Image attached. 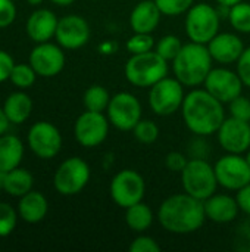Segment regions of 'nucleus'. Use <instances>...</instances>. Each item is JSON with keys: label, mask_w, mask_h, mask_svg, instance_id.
<instances>
[{"label": "nucleus", "mask_w": 250, "mask_h": 252, "mask_svg": "<svg viewBox=\"0 0 250 252\" xmlns=\"http://www.w3.org/2000/svg\"><path fill=\"white\" fill-rule=\"evenodd\" d=\"M181 115L186 127L193 134L205 137L217 133L225 120L224 103L206 89H193L186 94Z\"/></svg>", "instance_id": "obj_1"}, {"label": "nucleus", "mask_w": 250, "mask_h": 252, "mask_svg": "<svg viewBox=\"0 0 250 252\" xmlns=\"http://www.w3.org/2000/svg\"><path fill=\"white\" fill-rule=\"evenodd\" d=\"M205 220L203 201L186 192L168 196L158 210L159 224L174 235L193 233L203 226Z\"/></svg>", "instance_id": "obj_2"}, {"label": "nucleus", "mask_w": 250, "mask_h": 252, "mask_svg": "<svg viewBox=\"0 0 250 252\" xmlns=\"http://www.w3.org/2000/svg\"><path fill=\"white\" fill-rule=\"evenodd\" d=\"M212 56L206 44L190 41L183 44L172 63L174 77L184 87H199L212 69Z\"/></svg>", "instance_id": "obj_3"}, {"label": "nucleus", "mask_w": 250, "mask_h": 252, "mask_svg": "<svg viewBox=\"0 0 250 252\" xmlns=\"http://www.w3.org/2000/svg\"><path fill=\"white\" fill-rule=\"evenodd\" d=\"M125 78L136 87H152L168 75V61L155 50L131 55L124 68Z\"/></svg>", "instance_id": "obj_4"}, {"label": "nucleus", "mask_w": 250, "mask_h": 252, "mask_svg": "<svg viewBox=\"0 0 250 252\" xmlns=\"http://www.w3.org/2000/svg\"><path fill=\"white\" fill-rule=\"evenodd\" d=\"M180 174L184 192L200 201L212 196L220 186L214 167L202 158H190Z\"/></svg>", "instance_id": "obj_5"}, {"label": "nucleus", "mask_w": 250, "mask_h": 252, "mask_svg": "<svg viewBox=\"0 0 250 252\" xmlns=\"http://www.w3.org/2000/svg\"><path fill=\"white\" fill-rule=\"evenodd\" d=\"M220 13L209 3H196L186 13V34L190 41L208 44L220 32Z\"/></svg>", "instance_id": "obj_6"}, {"label": "nucleus", "mask_w": 250, "mask_h": 252, "mask_svg": "<svg viewBox=\"0 0 250 252\" xmlns=\"http://www.w3.org/2000/svg\"><path fill=\"white\" fill-rule=\"evenodd\" d=\"M184 86L174 77H164L149 90V106L159 117H168L181 109L184 102Z\"/></svg>", "instance_id": "obj_7"}, {"label": "nucleus", "mask_w": 250, "mask_h": 252, "mask_svg": "<svg viewBox=\"0 0 250 252\" xmlns=\"http://www.w3.org/2000/svg\"><path fill=\"white\" fill-rule=\"evenodd\" d=\"M109 192L112 201L125 210L143 201L146 193V182L139 171L125 168L113 176L111 180Z\"/></svg>", "instance_id": "obj_8"}, {"label": "nucleus", "mask_w": 250, "mask_h": 252, "mask_svg": "<svg viewBox=\"0 0 250 252\" xmlns=\"http://www.w3.org/2000/svg\"><path fill=\"white\" fill-rule=\"evenodd\" d=\"M88 180H90L88 164L78 157H72L65 159L57 167L53 177V185L60 195L74 196L87 186Z\"/></svg>", "instance_id": "obj_9"}, {"label": "nucleus", "mask_w": 250, "mask_h": 252, "mask_svg": "<svg viewBox=\"0 0 250 252\" xmlns=\"http://www.w3.org/2000/svg\"><path fill=\"white\" fill-rule=\"evenodd\" d=\"M106 112L109 123L115 128L121 131H133L136 124L141 120V103L134 94L119 92L111 97Z\"/></svg>", "instance_id": "obj_10"}, {"label": "nucleus", "mask_w": 250, "mask_h": 252, "mask_svg": "<svg viewBox=\"0 0 250 252\" xmlns=\"http://www.w3.org/2000/svg\"><path fill=\"white\" fill-rule=\"evenodd\" d=\"M218 185L227 190L237 192L250 183V165L242 154H227L214 165Z\"/></svg>", "instance_id": "obj_11"}, {"label": "nucleus", "mask_w": 250, "mask_h": 252, "mask_svg": "<svg viewBox=\"0 0 250 252\" xmlns=\"http://www.w3.org/2000/svg\"><path fill=\"white\" fill-rule=\"evenodd\" d=\"M109 124L111 123L103 112L85 109L74 124L75 139L84 148H96L106 140L109 134Z\"/></svg>", "instance_id": "obj_12"}, {"label": "nucleus", "mask_w": 250, "mask_h": 252, "mask_svg": "<svg viewBox=\"0 0 250 252\" xmlns=\"http://www.w3.org/2000/svg\"><path fill=\"white\" fill-rule=\"evenodd\" d=\"M28 146L41 159L55 158L62 148V134L49 121H38L28 131Z\"/></svg>", "instance_id": "obj_13"}, {"label": "nucleus", "mask_w": 250, "mask_h": 252, "mask_svg": "<svg viewBox=\"0 0 250 252\" xmlns=\"http://www.w3.org/2000/svg\"><path fill=\"white\" fill-rule=\"evenodd\" d=\"M203 86L212 96H215L222 103H230L233 99L242 94L245 84L237 72L220 66L211 69Z\"/></svg>", "instance_id": "obj_14"}, {"label": "nucleus", "mask_w": 250, "mask_h": 252, "mask_svg": "<svg viewBox=\"0 0 250 252\" xmlns=\"http://www.w3.org/2000/svg\"><path fill=\"white\" fill-rule=\"evenodd\" d=\"M65 53L59 44L53 43H37L29 53V65L34 68L37 75L50 78L62 72L65 66Z\"/></svg>", "instance_id": "obj_15"}, {"label": "nucleus", "mask_w": 250, "mask_h": 252, "mask_svg": "<svg viewBox=\"0 0 250 252\" xmlns=\"http://www.w3.org/2000/svg\"><path fill=\"white\" fill-rule=\"evenodd\" d=\"M218 143L227 154H246L250 148L249 121L225 118L217 131Z\"/></svg>", "instance_id": "obj_16"}, {"label": "nucleus", "mask_w": 250, "mask_h": 252, "mask_svg": "<svg viewBox=\"0 0 250 252\" xmlns=\"http://www.w3.org/2000/svg\"><path fill=\"white\" fill-rule=\"evenodd\" d=\"M55 38L63 49H80L90 40V25L80 15H66L59 19Z\"/></svg>", "instance_id": "obj_17"}, {"label": "nucleus", "mask_w": 250, "mask_h": 252, "mask_svg": "<svg viewBox=\"0 0 250 252\" xmlns=\"http://www.w3.org/2000/svg\"><path fill=\"white\" fill-rule=\"evenodd\" d=\"M206 46L212 59L222 65L236 63L245 50L242 38L233 32H218Z\"/></svg>", "instance_id": "obj_18"}, {"label": "nucleus", "mask_w": 250, "mask_h": 252, "mask_svg": "<svg viewBox=\"0 0 250 252\" xmlns=\"http://www.w3.org/2000/svg\"><path fill=\"white\" fill-rule=\"evenodd\" d=\"M203 207H205L206 219L218 224H227L234 221L240 211L236 198L217 192L203 201Z\"/></svg>", "instance_id": "obj_19"}, {"label": "nucleus", "mask_w": 250, "mask_h": 252, "mask_svg": "<svg viewBox=\"0 0 250 252\" xmlns=\"http://www.w3.org/2000/svg\"><path fill=\"white\" fill-rule=\"evenodd\" d=\"M57 16L49 9H37L27 19V34L35 43H46L55 37L57 28Z\"/></svg>", "instance_id": "obj_20"}, {"label": "nucleus", "mask_w": 250, "mask_h": 252, "mask_svg": "<svg viewBox=\"0 0 250 252\" xmlns=\"http://www.w3.org/2000/svg\"><path fill=\"white\" fill-rule=\"evenodd\" d=\"M162 12L155 3V0H141L139 1L131 13H130V25L134 32H144L152 34L159 22H161Z\"/></svg>", "instance_id": "obj_21"}, {"label": "nucleus", "mask_w": 250, "mask_h": 252, "mask_svg": "<svg viewBox=\"0 0 250 252\" xmlns=\"http://www.w3.org/2000/svg\"><path fill=\"white\" fill-rule=\"evenodd\" d=\"M49 211V202L46 196L37 190H29L24 196L19 198L18 214L21 220L29 224L40 223Z\"/></svg>", "instance_id": "obj_22"}, {"label": "nucleus", "mask_w": 250, "mask_h": 252, "mask_svg": "<svg viewBox=\"0 0 250 252\" xmlns=\"http://www.w3.org/2000/svg\"><path fill=\"white\" fill-rule=\"evenodd\" d=\"M24 157V145L13 134L0 136V173H7L19 167Z\"/></svg>", "instance_id": "obj_23"}, {"label": "nucleus", "mask_w": 250, "mask_h": 252, "mask_svg": "<svg viewBox=\"0 0 250 252\" xmlns=\"http://www.w3.org/2000/svg\"><path fill=\"white\" fill-rule=\"evenodd\" d=\"M3 111L12 124H22L29 118L32 112V100L27 93L15 92L6 97Z\"/></svg>", "instance_id": "obj_24"}, {"label": "nucleus", "mask_w": 250, "mask_h": 252, "mask_svg": "<svg viewBox=\"0 0 250 252\" xmlns=\"http://www.w3.org/2000/svg\"><path fill=\"white\" fill-rule=\"evenodd\" d=\"M34 177L32 174L21 167H16L7 173H3V190L15 198H21L32 190Z\"/></svg>", "instance_id": "obj_25"}, {"label": "nucleus", "mask_w": 250, "mask_h": 252, "mask_svg": "<svg viewBox=\"0 0 250 252\" xmlns=\"http://www.w3.org/2000/svg\"><path fill=\"white\" fill-rule=\"evenodd\" d=\"M153 219L155 216L152 208L143 201L125 208V223L136 233H143L150 229V226L153 224Z\"/></svg>", "instance_id": "obj_26"}, {"label": "nucleus", "mask_w": 250, "mask_h": 252, "mask_svg": "<svg viewBox=\"0 0 250 252\" xmlns=\"http://www.w3.org/2000/svg\"><path fill=\"white\" fill-rule=\"evenodd\" d=\"M111 94L109 92L100 86V84H94L90 86L83 96V103L84 108L87 111H94V112H105L108 109V105L111 102Z\"/></svg>", "instance_id": "obj_27"}, {"label": "nucleus", "mask_w": 250, "mask_h": 252, "mask_svg": "<svg viewBox=\"0 0 250 252\" xmlns=\"http://www.w3.org/2000/svg\"><path fill=\"white\" fill-rule=\"evenodd\" d=\"M228 19L237 32L250 34V3L240 1L228 7Z\"/></svg>", "instance_id": "obj_28"}, {"label": "nucleus", "mask_w": 250, "mask_h": 252, "mask_svg": "<svg viewBox=\"0 0 250 252\" xmlns=\"http://www.w3.org/2000/svg\"><path fill=\"white\" fill-rule=\"evenodd\" d=\"M37 78V72L29 63H15L10 72V81L19 89H29Z\"/></svg>", "instance_id": "obj_29"}, {"label": "nucleus", "mask_w": 250, "mask_h": 252, "mask_svg": "<svg viewBox=\"0 0 250 252\" xmlns=\"http://www.w3.org/2000/svg\"><path fill=\"white\" fill-rule=\"evenodd\" d=\"M183 47V43L181 40L174 35V34H168V35H164L155 46V52L162 56L165 61L168 62H172L175 59V56L178 55V52L181 50Z\"/></svg>", "instance_id": "obj_30"}, {"label": "nucleus", "mask_w": 250, "mask_h": 252, "mask_svg": "<svg viewBox=\"0 0 250 252\" xmlns=\"http://www.w3.org/2000/svg\"><path fill=\"white\" fill-rule=\"evenodd\" d=\"M134 137L137 142L143 143V145H150L153 142L158 140L159 137V127L156 126L155 121L152 120H140L136 127L133 128Z\"/></svg>", "instance_id": "obj_31"}, {"label": "nucleus", "mask_w": 250, "mask_h": 252, "mask_svg": "<svg viewBox=\"0 0 250 252\" xmlns=\"http://www.w3.org/2000/svg\"><path fill=\"white\" fill-rule=\"evenodd\" d=\"M18 217V211L10 204L0 202V238L9 236L16 229Z\"/></svg>", "instance_id": "obj_32"}, {"label": "nucleus", "mask_w": 250, "mask_h": 252, "mask_svg": "<svg viewBox=\"0 0 250 252\" xmlns=\"http://www.w3.org/2000/svg\"><path fill=\"white\" fill-rule=\"evenodd\" d=\"M155 47V40L152 34H144V32H134L127 40V50L131 55H139V53H146L153 50Z\"/></svg>", "instance_id": "obj_33"}, {"label": "nucleus", "mask_w": 250, "mask_h": 252, "mask_svg": "<svg viewBox=\"0 0 250 252\" xmlns=\"http://www.w3.org/2000/svg\"><path fill=\"white\" fill-rule=\"evenodd\" d=\"M162 15L178 16L187 13V10L194 4V0H155Z\"/></svg>", "instance_id": "obj_34"}, {"label": "nucleus", "mask_w": 250, "mask_h": 252, "mask_svg": "<svg viewBox=\"0 0 250 252\" xmlns=\"http://www.w3.org/2000/svg\"><path fill=\"white\" fill-rule=\"evenodd\" d=\"M230 117H234L237 120L250 121V99L245 97L243 94L233 99L230 103Z\"/></svg>", "instance_id": "obj_35"}, {"label": "nucleus", "mask_w": 250, "mask_h": 252, "mask_svg": "<svg viewBox=\"0 0 250 252\" xmlns=\"http://www.w3.org/2000/svg\"><path fill=\"white\" fill-rule=\"evenodd\" d=\"M131 252H161V245L150 236L140 235L137 236L131 245H130Z\"/></svg>", "instance_id": "obj_36"}, {"label": "nucleus", "mask_w": 250, "mask_h": 252, "mask_svg": "<svg viewBox=\"0 0 250 252\" xmlns=\"http://www.w3.org/2000/svg\"><path fill=\"white\" fill-rule=\"evenodd\" d=\"M189 155H184V154H181V152H169L167 157H165V165H167V168L169 170V171H172V173H181L184 168H186V165H187V162H189Z\"/></svg>", "instance_id": "obj_37"}, {"label": "nucleus", "mask_w": 250, "mask_h": 252, "mask_svg": "<svg viewBox=\"0 0 250 252\" xmlns=\"http://www.w3.org/2000/svg\"><path fill=\"white\" fill-rule=\"evenodd\" d=\"M16 18V6L13 0H0V28L9 27Z\"/></svg>", "instance_id": "obj_38"}, {"label": "nucleus", "mask_w": 250, "mask_h": 252, "mask_svg": "<svg viewBox=\"0 0 250 252\" xmlns=\"http://www.w3.org/2000/svg\"><path fill=\"white\" fill-rule=\"evenodd\" d=\"M236 63H237V74L242 78L243 84L246 87H250V47H245L242 56Z\"/></svg>", "instance_id": "obj_39"}, {"label": "nucleus", "mask_w": 250, "mask_h": 252, "mask_svg": "<svg viewBox=\"0 0 250 252\" xmlns=\"http://www.w3.org/2000/svg\"><path fill=\"white\" fill-rule=\"evenodd\" d=\"M205 136H197L189 143V158H202L206 159L209 154V148L206 140L203 139Z\"/></svg>", "instance_id": "obj_40"}, {"label": "nucleus", "mask_w": 250, "mask_h": 252, "mask_svg": "<svg viewBox=\"0 0 250 252\" xmlns=\"http://www.w3.org/2000/svg\"><path fill=\"white\" fill-rule=\"evenodd\" d=\"M13 65H15L13 58L7 52L0 49V83H4L6 80L10 78Z\"/></svg>", "instance_id": "obj_41"}, {"label": "nucleus", "mask_w": 250, "mask_h": 252, "mask_svg": "<svg viewBox=\"0 0 250 252\" xmlns=\"http://www.w3.org/2000/svg\"><path fill=\"white\" fill-rule=\"evenodd\" d=\"M236 199H237V204L240 207V211H243L245 214H248L250 217V183L237 190Z\"/></svg>", "instance_id": "obj_42"}, {"label": "nucleus", "mask_w": 250, "mask_h": 252, "mask_svg": "<svg viewBox=\"0 0 250 252\" xmlns=\"http://www.w3.org/2000/svg\"><path fill=\"white\" fill-rule=\"evenodd\" d=\"M9 124H10V121L7 120V117H6V114H4V111H3V106H1V108H0V136H3V134L7 131Z\"/></svg>", "instance_id": "obj_43"}, {"label": "nucleus", "mask_w": 250, "mask_h": 252, "mask_svg": "<svg viewBox=\"0 0 250 252\" xmlns=\"http://www.w3.org/2000/svg\"><path fill=\"white\" fill-rule=\"evenodd\" d=\"M240 1H243V0H217V3L220 4V6H222V7H231V6H234V4H237V3H240Z\"/></svg>", "instance_id": "obj_44"}, {"label": "nucleus", "mask_w": 250, "mask_h": 252, "mask_svg": "<svg viewBox=\"0 0 250 252\" xmlns=\"http://www.w3.org/2000/svg\"><path fill=\"white\" fill-rule=\"evenodd\" d=\"M52 3H55V4H57V6H69V4H72L75 0H50Z\"/></svg>", "instance_id": "obj_45"}, {"label": "nucleus", "mask_w": 250, "mask_h": 252, "mask_svg": "<svg viewBox=\"0 0 250 252\" xmlns=\"http://www.w3.org/2000/svg\"><path fill=\"white\" fill-rule=\"evenodd\" d=\"M27 1H28L29 4H32V6H38V4H41L44 0H27Z\"/></svg>", "instance_id": "obj_46"}, {"label": "nucleus", "mask_w": 250, "mask_h": 252, "mask_svg": "<svg viewBox=\"0 0 250 252\" xmlns=\"http://www.w3.org/2000/svg\"><path fill=\"white\" fill-rule=\"evenodd\" d=\"M245 158H246V161L249 162V165H250V148L246 151V155H245Z\"/></svg>", "instance_id": "obj_47"}, {"label": "nucleus", "mask_w": 250, "mask_h": 252, "mask_svg": "<svg viewBox=\"0 0 250 252\" xmlns=\"http://www.w3.org/2000/svg\"><path fill=\"white\" fill-rule=\"evenodd\" d=\"M0 190H3V173H0Z\"/></svg>", "instance_id": "obj_48"}, {"label": "nucleus", "mask_w": 250, "mask_h": 252, "mask_svg": "<svg viewBox=\"0 0 250 252\" xmlns=\"http://www.w3.org/2000/svg\"><path fill=\"white\" fill-rule=\"evenodd\" d=\"M13 1H15V0H13Z\"/></svg>", "instance_id": "obj_49"}]
</instances>
